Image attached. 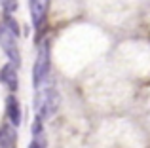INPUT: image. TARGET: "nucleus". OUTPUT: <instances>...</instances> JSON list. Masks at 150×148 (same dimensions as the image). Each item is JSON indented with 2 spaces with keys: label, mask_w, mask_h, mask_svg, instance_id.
Segmentation results:
<instances>
[{
  "label": "nucleus",
  "mask_w": 150,
  "mask_h": 148,
  "mask_svg": "<svg viewBox=\"0 0 150 148\" xmlns=\"http://www.w3.org/2000/svg\"><path fill=\"white\" fill-rule=\"evenodd\" d=\"M59 108V93L55 87L53 80H46L40 87L36 89V110H38V118L44 122L50 120L51 116L57 112Z\"/></svg>",
  "instance_id": "nucleus-1"
},
{
  "label": "nucleus",
  "mask_w": 150,
  "mask_h": 148,
  "mask_svg": "<svg viewBox=\"0 0 150 148\" xmlns=\"http://www.w3.org/2000/svg\"><path fill=\"white\" fill-rule=\"evenodd\" d=\"M50 42L44 40L42 46L38 48V53H36V61H34V67H33V84H34V89H38L46 80H50Z\"/></svg>",
  "instance_id": "nucleus-2"
},
{
  "label": "nucleus",
  "mask_w": 150,
  "mask_h": 148,
  "mask_svg": "<svg viewBox=\"0 0 150 148\" xmlns=\"http://www.w3.org/2000/svg\"><path fill=\"white\" fill-rule=\"evenodd\" d=\"M0 48L10 59L13 67L21 65V53H19V44H17V34H13L6 25H0Z\"/></svg>",
  "instance_id": "nucleus-3"
},
{
  "label": "nucleus",
  "mask_w": 150,
  "mask_h": 148,
  "mask_svg": "<svg viewBox=\"0 0 150 148\" xmlns=\"http://www.w3.org/2000/svg\"><path fill=\"white\" fill-rule=\"evenodd\" d=\"M29 8H30V19H33L34 29H42L50 11V0H29Z\"/></svg>",
  "instance_id": "nucleus-4"
},
{
  "label": "nucleus",
  "mask_w": 150,
  "mask_h": 148,
  "mask_svg": "<svg viewBox=\"0 0 150 148\" xmlns=\"http://www.w3.org/2000/svg\"><path fill=\"white\" fill-rule=\"evenodd\" d=\"M0 82L10 89L11 93L19 87V78H17V67H13L11 63L4 65V68L0 70Z\"/></svg>",
  "instance_id": "nucleus-5"
},
{
  "label": "nucleus",
  "mask_w": 150,
  "mask_h": 148,
  "mask_svg": "<svg viewBox=\"0 0 150 148\" xmlns=\"http://www.w3.org/2000/svg\"><path fill=\"white\" fill-rule=\"evenodd\" d=\"M6 116L13 127H17L21 123V104H19L15 95H8L6 99Z\"/></svg>",
  "instance_id": "nucleus-6"
},
{
  "label": "nucleus",
  "mask_w": 150,
  "mask_h": 148,
  "mask_svg": "<svg viewBox=\"0 0 150 148\" xmlns=\"http://www.w3.org/2000/svg\"><path fill=\"white\" fill-rule=\"evenodd\" d=\"M33 139H30L29 148H46L48 141H46V129H44V122L40 118H36L33 122Z\"/></svg>",
  "instance_id": "nucleus-7"
},
{
  "label": "nucleus",
  "mask_w": 150,
  "mask_h": 148,
  "mask_svg": "<svg viewBox=\"0 0 150 148\" xmlns=\"http://www.w3.org/2000/svg\"><path fill=\"white\" fill-rule=\"evenodd\" d=\"M17 146V133L15 127L11 125H2L0 127V148H15Z\"/></svg>",
  "instance_id": "nucleus-8"
},
{
  "label": "nucleus",
  "mask_w": 150,
  "mask_h": 148,
  "mask_svg": "<svg viewBox=\"0 0 150 148\" xmlns=\"http://www.w3.org/2000/svg\"><path fill=\"white\" fill-rule=\"evenodd\" d=\"M0 8L6 13H13L17 10V0H0Z\"/></svg>",
  "instance_id": "nucleus-9"
}]
</instances>
